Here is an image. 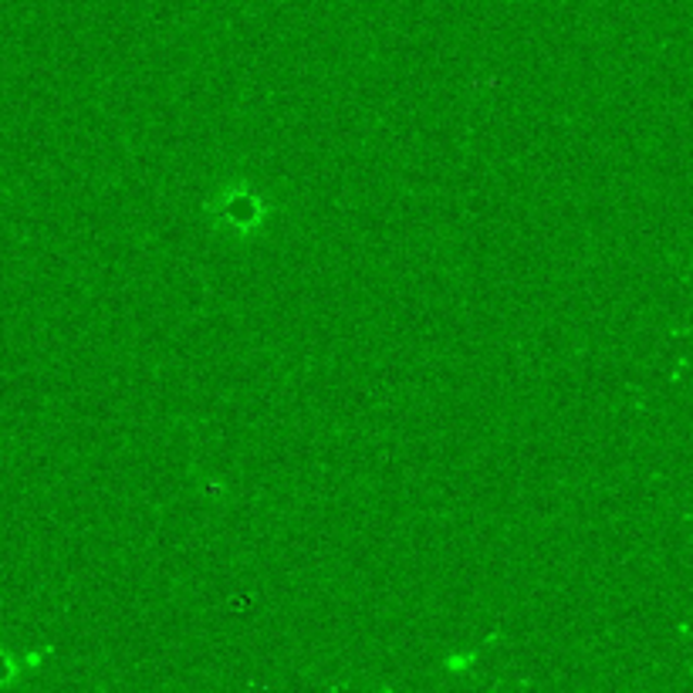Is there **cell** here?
<instances>
[{
    "label": "cell",
    "instance_id": "obj_1",
    "mask_svg": "<svg viewBox=\"0 0 693 693\" xmlns=\"http://www.w3.org/2000/svg\"><path fill=\"white\" fill-rule=\"evenodd\" d=\"M210 214H217L234 230H254L270 210L254 187H227L217 200H210Z\"/></svg>",
    "mask_w": 693,
    "mask_h": 693
}]
</instances>
